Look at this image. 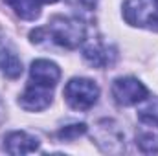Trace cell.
I'll list each match as a JSON object with an SVG mask.
<instances>
[{
  "instance_id": "obj_1",
  "label": "cell",
  "mask_w": 158,
  "mask_h": 156,
  "mask_svg": "<svg viewBox=\"0 0 158 156\" xmlns=\"http://www.w3.org/2000/svg\"><path fill=\"white\" fill-rule=\"evenodd\" d=\"M48 39H52L55 44L63 48H77L86 37V28L79 18L70 17H53L46 28H39Z\"/></svg>"
},
{
  "instance_id": "obj_2",
  "label": "cell",
  "mask_w": 158,
  "mask_h": 156,
  "mask_svg": "<svg viewBox=\"0 0 158 156\" xmlns=\"http://www.w3.org/2000/svg\"><path fill=\"white\" fill-rule=\"evenodd\" d=\"M66 103L79 112H85V110H90L96 103H98V97H99V86L90 81V79L85 77H74L70 79L64 86V92H63Z\"/></svg>"
},
{
  "instance_id": "obj_3",
  "label": "cell",
  "mask_w": 158,
  "mask_h": 156,
  "mask_svg": "<svg viewBox=\"0 0 158 156\" xmlns=\"http://www.w3.org/2000/svg\"><path fill=\"white\" fill-rule=\"evenodd\" d=\"M123 17L131 26L153 30L158 18V0H125Z\"/></svg>"
},
{
  "instance_id": "obj_4",
  "label": "cell",
  "mask_w": 158,
  "mask_h": 156,
  "mask_svg": "<svg viewBox=\"0 0 158 156\" xmlns=\"http://www.w3.org/2000/svg\"><path fill=\"white\" fill-rule=\"evenodd\" d=\"M112 97L121 107H131L147 97V88L134 77H119L112 83Z\"/></svg>"
},
{
  "instance_id": "obj_5",
  "label": "cell",
  "mask_w": 158,
  "mask_h": 156,
  "mask_svg": "<svg viewBox=\"0 0 158 156\" xmlns=\"http://www.w3.org/2000/svg\"><path fill=\"white\" fill-rule=\"evenodd\" d=\"M94 140L105 153H121L123 151V132L119 130V127L114 121H109V119L99 121Z\"/></svg>"
},
{
  "instance_id": "obj_6",
  "label": "cell",
  "mask_w": 158,
  "mask_h": 156,
  "mask_svg": "<svg viewBox=\"0 0 158 156\" xmlns=\"http://www.w3.org/2000/svg\"><path fill=\"white\" fill-rule=\"evenodd\" d=\"M136 145L142 153H158V121L147 116H138L136 129Z\"/></svg>"
},
{
  "instance_id": "obj_7",
  "label": "cell",
  "mask_w": 158,
  "mask_h": 156,
  "mask_svg": "<svg viewBox=\"0 0 158 156\" xmlns=\"http://www.w3.org/2000/svg\"><path fill=\"white\" fill-rule=\"evenodd\" d=\"M50 103H52V88L40 86L33 81H30V84L26 86L24 94L19 99V105L30 112L44 110L46 107H50Z\"/></svg>"
},
{
  "instance_id": "obj_8",
  "label": "cell",
  "mask_w": 158,
  "mask_h": 156,
  "mask_svg": "<svg viewBox=\"0 0 158 156\" xmlns=\"http://www.w3.org/2000/svg\"><path fill=\"white\" fill-rule=\"evenodd\" d=\"M59 79H61V70L55 63H52L48 59H37L31 63L30 81L37 83L40 86H46V88H55Z\"/></svg>"
},
{
  "instance_id": "obj_9",
  "label": "cell",
  "mask_w": 158,
  "mask_h": 156,
  "mask_svg": "<svg viewBox=\"0 0 158 156\" xmlns=\"http://www.w3.org/2000/svg\"><path fill=\"white\" fill-rule=\"evenodd\" d=\"M4 149L9 154H28V153H33L39 149V140L35 136H30L28 132L15 130L6 136Z\"/></svg>"
},
{
  "instance_id": "obj_10",
  "label": "cell",
  "mask_w": 158,
  "mask_h": 156,
  "mask_svg": "<svg viewBox=\"0 0 158 156\" xmlns=\"http://www.w3.org/2000/svg\"><path fill=\"white\" fill-rule=\"evenodd\" d=\"M83 57L86 59L88 64H92L96 68H107L114 63L116 53H114V50H110L103 42H90V44L85 46Z\"/></svg>"
},
{
  "instance_id": "obj_11",
  "label": "cell",
  "mask_w": 158,
  "mask_h": 156,
  "mask_svg": "<svg viewBox=\"0 0 158 156\" xmlns=\"http://www.w3.org/2000/svg\"><path fill=\"white\" fill-rule=\"evenodd\" d=\"M15 13L24 20H35L40 15V7L37 0H4Z\"/></svg>"
},
{
  "instance_id": "obj_12",
  "label": "cell",
  "mask_w": 158,
  "mask_h": 156,
  "mask_svg": "<svg viewBox=\"0 0 158 156\" xmlns=\"http://www.w3.org/2000/svg\"><path fill=\"white\" fill-rule=\"evenodd\" d=\"M0 68L4 76L9 79H17L22 76V63L9 50H0Z\"/></svg>"
},
{
  "instance_id": "obj_13",
  "label": "cell",
  "mask_w": 158,
  "mask_h": 156,
  "mask_svg": "<svg viewBox=\"0 0 158 156\" xmlns=\"http://www.w3.org/2000/svg\"><path fill=\"white\" fill-rule=\"evenodd\" d=\"M86 132V125L85 123H76V125H68L64 129H61L57 132V138L63 140V142H74L76 138L83 136Z\"/></svg>"
},
{
  "instance_id": "obj_14",
  "label": "cell",
  "mask_w": 158,
  "mask_h": 156,
  "mask_svg": "<svg viewBox=\"0 0 158 156\" xmlns=\"http://www.w3.org/2000/svg\"><path fill=\"white\" fill-rule=\"evenodd\" d=\"M138 116H147V117H153L158 121V97H151L145 101V105L140 109Z\"/></svg>"
},
{
  "instance_id": "obj_15",
  "label": "cell",
  "mask_w": 158,
  "mask_h": 156,
  "mask_svg": "<svg viewBox=\"0 0 158 156\" xmlns=\"http://www.w3.org/2000/svg\"><path fill=\"white\" fill-rule=\"evenodd\" d=\"M81 4L86 6V7H94L96 6V0H81Z\"/></svg>"
},
{
  "instance_id": "obj_16",
  "label": "cell",
  "mask_w": 158,
  "mask_h": 156,
  "mask_svg": "<svg viewBox=\"0 0 158 156\" xmlns=\"http://www.w3.org/2000/svg\"><path fill=\"white\" fill-rule=\"evenodd\" d=\"M37 2H42V4H53V2H57V0H37Z\"/></svg>"
},
{
  "instance_id": "obj_17",
  "label": "cell",
  "mask_w": 158,
  "mask_h": 156,
  "mask_svg": "<svg viewBox=\"0 0 158 156\" xmlns=\"http://www.w3.org/2000/svg\"><path fill=\"white\" fill-rule=\"evenodd\" d=\"M153 30H156V31H158V18H156V24H155V28H153Z\"/></svg>"
}]
</instances>
